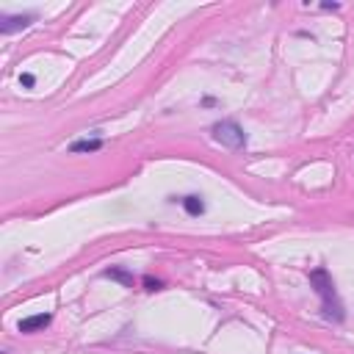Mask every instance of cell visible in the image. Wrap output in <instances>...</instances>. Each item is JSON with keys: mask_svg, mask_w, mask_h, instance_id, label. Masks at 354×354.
Instances as JSON below:
<instances>
[{"mask_svg": "<svg viewBox=\"0 0 354 354\" xmlns=\"http://www.w3.org/2000/svg\"><path fill=\"white\" fill-rule=\"evenodd\" d=\"M183 207H185V213H191V216H199V213L205 210V202H202L199 196H185V199H183Z\"/></svg>", "mask_w": 354, "mask_h": 354, "instance_id": "6", "label": "cell"}, {"mask_svg": "<svg viewBox=\"0 0 354 354\" xmlns=\"http://www.w3.org/2000/svg\"><path fill=\"white\" fill-rule=\"evenodd\" d=\"M19 83H22V86H28V88H30V86H33V83H36V77H33V75H30V72H25V75H19Z\"/></svg>", "mask_w": 354, "mask_h": 354, "instance_id": "8", "label": "cell"}, {"mask_svg": "<svg viewBox=\"0 0 354 354\" xmlns=\"http://www.w3.org/2000/svg\"><path fill=\"white\" fill-rule=\"evenodd\" d=\"M310 285L315 288V293L324 301V315L332 318V321H343V304L335 293V282H332L329 271L326 268H313L310 271Z\"/></svg>", "mask_w": 354, "mask_h": 354, "instance_id": "1", "label": "cell"}, {"mask_svg": "<svg viewBox=\"0 0 354 354\" xmlns=\"http://www.w3.org/2000/svg\"><path fill=\"white\" fill-rule=\"evenodd\" d=\"M100 147H102L100 138H77L69 144V152H97Z\"/></svg>", "mask_w": 354, "mask_h": 354, "instance_id": "5", "label": "cell"}, {"mask_svg": "<svg viewBox=\"0 0 354 354\" xmlns=\"http://www.w3.org/2000/svg\"><path fill=\"white\" fill-rule=\"evenodd\" d=\"M30 22H33V14H14V17H3V19H0V33H3V36H8V33H14V30L28 28Z\"/></svg>", "mask_w": 354, "mask_h": 354, "instance_id": "3", "label": "cell"}, {"mask_svg": "<svg viewBox=\"0 0 354 354\" xmlns=\"http://www.w3.org/2000/svg\"><path fill=\"white\" fill-rule=\"evenodd\" d=\"M147 288H149V290H158V288H160V282H158V279H147Z\"/></svg>", "mask_w": 354, "mask_h": 354, "instance_id": "9", "label": "cell"}, {"mask_svg": "<svg viewBox=\"0 0 354 354\" xmlns=\"http://www.w3.org/2000/svg\"><path fill=\"white\" fill-rule=\"evenodd\" d=\"M210 133H213V138H216L221 147H230V149H241V147L246 144V133H243V127H241L238 122H232V119H221V122H216V124L210 127Z\"/></svg>", "mask_w": 354, "mask_h": 354, "instance_id": "2", "label": "cell"}, {"mask_svg": "<svg viewBox=\"0 0 354 354\" xmlns=\"http://www.w3.org/2000/svg\"><path fill=\"white\" fill-rule=\"evenodd\" d=\"M105 277H111V279H119V282H122V285H127V288L133 285V274H127L124 268H108V271H105Z\"/></svg>", "mask_w": 354, "mask_h": 354, "instance_id": "7", "label": "cell"}, {"mask_svg": "<svg viewBox=\"0 0 354 354\" xmlns=\"http://www.w3.org/2000/svg\"><path fill=\"white\" fill-rule=\"evenodd\" d=\"M47 324H50V315H47V313H39V315L22 318V321L17 324V329H19V332H39V329H44Z\"/></svg>", "mask_w": 354, "mask_h": 354, "instance_id": "4", "label": "cell"}]
</instances>
